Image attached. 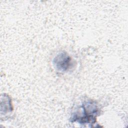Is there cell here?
<instances>
[{"label": "cell", "mask_w": 128, "mask_h": 128, "mask_svg": "<svg viewBox=\"0 0 128 128\" xmlns=\"http://www.w3.org/2000/svg\"><path fill=\"white\" fill-rule=\"evenodd\" d=\"M82 115L76 118V120L80 122H94L96 116L98 112V108L96 104L92 100L85 102L82 106Z\"/></svg>", "instance_id": "cell-1"}, {"label": "cell", "mask_w": 128, "mask_h": 128, "mask_svg": "<svg viewBox=\"0 0 128 128\" xmlns=\"http://www.w3.org/2000/svg\"><path fill=\"white\" fill-rule=\"evenodd\" d=\"M56 68L60 72H66L73 67L74 62L72 58L66 52H62L54 60Z\"/></svg>", "instance_id": "cell-2"}]
</instances>
